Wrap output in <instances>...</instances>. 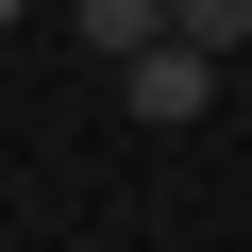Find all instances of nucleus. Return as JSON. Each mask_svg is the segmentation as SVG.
Returning <instances> with one entry per match:
<instances>
[{
    "label": "nucleus",
    "instance_id": "nucleus-1",
    "mask_svg": "<svg viewBox=\"0 0 252 252\" xmlns=\"http://www.w3.org/2000/svg\"><path fill=\"white\" fill-rule=\"evenodd\" d=\"M118 101H135V118H202V101H219V51H185V34H152L135 67H118Z\"/></svg>",
    "mask_w": 252,
    "mask_h": 252
},
{
    "label": "nucleus",
    "instance_id": "nucleus-2",
    "mask_svg": "<svg viewBox=\"0 0 252 252\" xmlns=\"http://www.w3.org/2000/svg\"><path fill=\"white\" fill-rule=\"evenodd\" d=\"M67 17H84V51H101V67H135V51L168 34V0H67Z\"/></svg>",
    "mask_w": 252,
    "mask_h": 252
},
{
    "label": "nucleus",
    "instance_id": "nucleus-3",
    "mask_svg": "<svg viewBox=\"0 0 252 252\" xmlns=\"http://www.w3.org/2000/svg\"><path fill=\"white\" fill-rule=\"evenodd\" d=\"M168 34H185V51H219V67H235V51H252V0H168Z\"/></svg>",
    "mask_w": 252,
    "mask_h": 252
},
{
    "label": "nucleus",
    "instance_id": "nucleus-4",
    "mask_svg": "<svg viewBox=\"0 0 252 252\" xmlns=\"http://www.w3.org/2000/svg\"><path fill=\"white\" fill-rule=\"evenodd\" d=\"M17 17H34V0H0V34H17Z\"/></svg>",
    "mask_w": 252,
    "mask_h": 252
}]
</instances>
